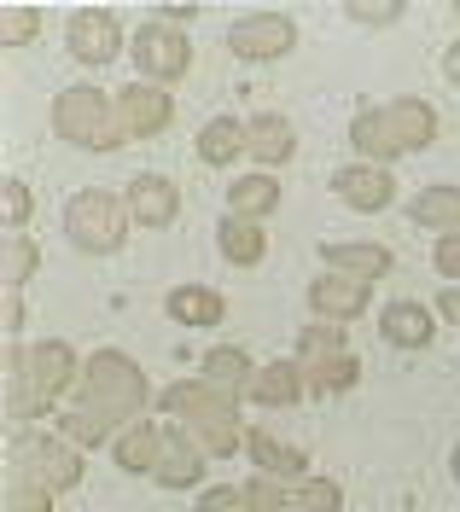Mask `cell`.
<instances>
[{"mask_svg": "<svg viewBox=\"0 0 460 512\" xmlns=\"http://www.w3.org/2000/svg\"><path fill=\"white\" fill-rule=\"evenodd\" d=\"M379 332H385V344H396V350H426L431 332H437V320H431L426 303H414V297H391V303L379 309Z\"/></svg>", "mask_w": 460, "mask_h": 512, "instance_id": "ac0fdd59", "label": "cell"}, {"mask_svg": "<svg viewBox=\"0 0 460 512\" xmlns=\"http://www.w3.org/2000/svg\"><path fill=\"white\" fill-rule=\"evenodd\" d=\"M82 448L65 443V437H18L12 431V443H6V478H30L35 489H47V495H65L82 483Z\"/></svg>", "mask_w": 460, "mask_h": 512, "instance_id": "8992f818", "label": "cell"}, {"mask_svg": "<svg viewBox=\"0 0 460 512\" xmlns=\"http://www.w3.org/2000/svg\"><path fill=\"white\" fill-rule=\"evenodd\" d=\"M239 152H245V123H239V117H216V123L198 128V158H204V163L228 169Z\"/></svg>", "mask_w": 460, "mask_h": 512, "instance_id": "83f0119b", "label": "cell"}, {"mask_svg": "<svg viewBox=\"0 0 460 512\" xmlns=\"http://www.w3.org/2000/svg\"><path fill=\"white\" fill-rule=\"evenodd\" d=\"M129 222H134L129 204L105 187H82L65 204V239L82 256H117L123 239H129Z\"/></svg>", "mask_w": 460, "mask_h": 512, "instance_id": "5b68a950", "label": "cell"}, {"mask_svg": "<svg viewBox=\"0 0 460 512\" xmlns=\"http://www.w3.org/2000/svg\"><path fill=\"white\" fill-rule=\"evenodd\" d=\"M65 47L76 64H111L123 53V24H117V12H105V6H82V12H70V30H65Z\"/></svg>", "mask_w": 460, "mask_h": 512, "instance_id": "9c48e42d", "label": "cell"}, {"mask_svg": "<svg viewBox=\"0 0 460 512\" xmlns=\"http://www.w3.org/2000/svg\"><path fill=\"white\" fill-rule=\"evenodd\" d=\"M0 373H6V425H12V431H18L24 419H35V414H47V408H53V402L30 384V373H24V350H18V344H6Z\"/></svg>", "mask_w": 460, "mask_h": 512, "instance_id": "ffe728a7", "label": "cell"}, {"mask_svg": "<svg viewBox=\"0 0 460 512\" xmlns=\"http://www.w3.org/2000/svg\"><path fill=\"white\" fill-rule=\"evenodd\" d=\"M449 472H455V478H460V448H455V454H449Z\"/></svg>", "mask_w": 460, "mask_h": 512, "instance_id": "7bdbcfd3", "label": "cell"}, {"mask_svg": "<svg viewBox=\"0 0 460 512\" xmlns=\"http://www.w3.org/2000/svg\"><path fill=\"white\" fill-rule=\"evenodd\" d=\"M164 443H169V425L140 419V425H129V431H117V437H111V460H117L123 472H158Z\"/></svg>", "mask_w": 460, "mask_h": 512, "instance_id": "d6986e66", "label": "cell"}, {"mask_svg": "<svg viewBox=\"0 0 460 512\" xmlns=\"http://www.w3.org/2000/svg\"><path fill=\"white\" fill-rule=\"evenodd\" d=\"M431 309H437V315L449 320V326H460V286H443V297H437Z\"/></svg>", "mask_w": 460, "mask_h": 512, "instance_id": "ab89813d", "label": "cell"}, {"mask_svg": "<svg viewBox=\"0 0 460 512\" xmlns=\"http://www.w3.org/2000/svg\"><path fill=\"white\" fill-rule=\"evenodd\" d=\"M321 262H327V274L362 280V286L385 280V274L396 268V256L385 251V245H350V239H327V245H321Z\"/></svg>", "mask_w": 460, "mask_h": 512, "instance_id": "9a60e30c", "label": "cell"}, {"mask_svg": "<svg viewBox=\"0 0 460 512\" xmlns=\"http://www.w3.org/2000/svg\"><path fill=\"white\" fill-rule=\"evenodd\" d=\"M402 0H350L344 6V18L356 24V30H391V24H402Z\"/></svg>", "mask_w": 460, "mask_h": 512, "instance_id": "1f68e13d", "label": "cell"}, {"mask_svg": "<svg viewBox=\"0 0 460 512\" xmlns=\"http://www.w3.org/2000/svg\"><path fill=\"white\" fill-rule=\"evenodd\" d=\"M245 402H263V408H292V402H303V367L297 361H268L263 373L245 384Z\"/></svg>", "mask_w": 460, "mask_h": 512, "instance_id": "cb8c5ba5", "label": "cell"}, {"mask_svg": "<svg viewBox=\"0 0 460 512\" xmlns=\"http://www.w3.org/2000/svg\"><path fill=\"white\" fill-rule=\"evenodd\" d=\"M198 18V6H164V12H158V24H193Z\"/></svg>", "mask_w": 460, "mask_h": 512, "instance_id": "60d3db41", "label": "cell"}, {"mask_svg": "<svg viewBox=\"0 0 460 512\" xmlns=\"http://www.w3.org/2000/svg\"><path fill=\"white\" fill-rule=\"evenodd\" d=\"M117 123L129 140H158L169 123H175V99L169 88H152V82H129L117 94Z\"/></svg>", "mask_w": 460, "mask_h": 512, "instance_id": "8fae6325", "label": "cell"}, {"mask_svg": "<svg viewBox=\"0 0 460 512\" xmlns=\"http://www.w3.org/2000/svg\"><path fill=\"white\" fill-rule=\"evenodd\" d=\"M280 210V181L274 175H233L228 181V216H245V222H263Z\"/></svg>", "mask_w": 460, "mask_h": 512, "instance_id": "7402d4cb", "label": "cell"}, {"mask_svg": "<svg viewBox=\"0 0 460 512\" xmlns=\"http://www.w3.org/2000/svg\"><path fill=\"white\" fill-rule=\"evenodd\" d=\"M245 454L257 460V472H263V478H303V472H309V454L292 448V443H280V437H268L263 425H257V431H245Z\"/></svg>", "mask_w": 460, "mask_h": 512, "instance_id": "44dd1931", "label": "cell"}, {"mask_svg": "<svg viewBox=\"0 0 460 512\" xmlns=\"http://www.w3.org/2000/svg\"><path fill=\"white\" fill-rule=\"evenodd\" d=\"M158 408H164L175 425H193V437L204 443V454H216V460L245 448V425H239V408H233L228 390H216V384L181 379V384H169L164 396H158Z\"/></svg>", "mask_w": 460, "mask_h": 512, "instance_id": "3957f363", "label": "cell"}, {"mask_svg": "<svg viewBox=\"0 0 460 512\" xmlns=\"http://www.w3.org/2000/svg\"><path fill=\"white\" fill-rule=\"evenodd\" d=\"M129 216L140 227H169L175 216H181V192H175V181L169 175H134L129 181Z\"/></svg>", "mask_w": 460, "mask_h": 512, "instance_id": "2e32d148", "label": "cell"}, {"mask_svg": "<svg viewBox=\"0 0 460 512\" xmlns=\"http://www.w3.org/2000/svg\"><path fill=\"white\" fill-rule=\"evenodd\" d=\"M198 367H204V384H216V390H233V384H251L257 379V367H251V355L222 344V350H204L198 355Z\"/></svg>", "mask_w": 460, "mask_h": 512, "instance_id": "f1b7e54d", "label": "cell"}, {"mask_svg": "<svg viewBox=\"0 0 460 512\" xmlns=\"http://www.w3.org/2000/svg\"><path fill=\"white\" fill-rule=\"evenodd\" d=\"M297 355H303V367H315V361H332V355H350V338H344V326H303V338H297Z\"/></svg>", "mask_w": 460, "mask_h": 512, "instance_id": "f546056e", "label": "cell"}, {"mask_svg": "<svg viewBox=\"0 0 460 512\" xmlns=\"http://www.w3.org/2000/svg\"><path fill=\"white\" fill-rule=\"evenodd\" d=\"M0 24H6V30H0V41H6V47H24V41H35V35H41V12L12 0V6L0 12Z\"/></svg>", "mask_w": 460, "mask_h": 512, "instance_id": "836d02e7", "label": "cell"}, {"mask_svg": "<svg viewBox=\"0 0 460 512\" xmlns=\"http://www.w3.org/2000/svg\"><path fill=\"white\" fill-rule=\"evenodd\" d=\"M70 396H76V408L59 414V437L76 448H99L111 431H129V425H140L146 408H158L152 390H146V373L123 350L88 355L82 361V384Z\"/></svg>", "mask_w": 460, "mask_h": 512, "instance_id": "6da1fadb", "label": "cell"}, {"mask_svg": "<svg viewBox=\"0 0 460 512\" xmlns=\"http://www.w3.org/2000/svg\"><path fill=\"white\" fill-rule=\"evenodd\" d=\"M245 152H251V163L263 169V175H274V169H286L297 152V128L280 117V111H263V117H251L245 123Z\"/></svg>", "mask_w": 460, "mask_h": 512, "instance_id": "4fadbf2b", "label": "cell"}, {"mask_svg": "<svg viewBox=\"0 0 460 512\" xmlns=\"http://www.w3.org/2000/svg\"><path fill=\"white\" fill-rule=\"evenodd\" d=\"M309 309L327 326H350L367 309V286L362 280H344V274H321V280H309Z\"/></svg>", "mask_w": 460, "mask_h": 512, "instance_id": "e0dca14e", "label": "cell"}, {"mask_svg": "<svg viewBox=\"0 0 460 512\" xmlns=\"http://www.w3.org/2000/svg\"><path fill=\"white\" fill-rule=\"evenodd\" d=\"M332 192H338L356 216H379V210L396 204V175L385 163H344V169H332Z\"/></svg>", "mask_w": 460, "mask_h": 512, "instance_id": "30bf717a", "label": "cell"}, {"mask_svg": "<svg viewBox=\"0 0 460 512\" xmlns=\"http://www.w3.org/2000/svg\"><path fill=\"white\" fill-rule=\"evenodd\" d=\"M0 222H6V233H24V222H30V187L18 175H6V187H0Z\"/></svg>", "mask_w": 460, "mask_h": 512, "instance_id": "e575fe53", "label": "cell"}, {"mask_svg": "<svg viewBox=\"0 0 460 512\" xmlns=\"http://www.w3.org/2000/svg\"><path fill=\"white\" fill-rule=\"evenodd\" d=\"M53 134L65 146H82V152H117L129 140L117 123V99H105L94 82H76L53 99Z\"/></svg>", "mask_w": 460, "mask_h": 512, "instance_id": "277c9868", "label": "cell"}, {"mask_svg": "<svg viewBox=\"0 0 460 512\" xmlns=\"http://www.w3.org/2000/svg\"><path fill=\"white\" fill-rule=\"evenodd\" d=\"M350 140H356L362 163H396L408 152H426L437 140V111L414 94L391 99V105H362L350 123Z\"/></svg>", "mask_w": 460, "mask_h": 512, "instance_id": "7a4b0ae2", "label": "cell"}, {"mask_svg": "<svg viewBox=\"0 0 460 512\" xmlns=\"http://www.w3.org/2000/svg\"><path fill=\"white\" fill-rule=\"evenodd\" d=\"M193 512H251V495H245V483H228V489H210V495H198Z\"/></svg>", "mask_w": 460, "mask_h": 512, "instance_id": "8d00e7d4", "label": "cell"}, {"mask_svg": "<svg viewBox=\"0 0 460 512\" xmlns=\"http://www.w3.org/2000/svg\"><path fill=\"white\" fill-rule=\"evenodd\" d=\"M204 460H210V454H204V443H198V437H187L181 425H169L164 460H158V472H152V478L164 483L169 495H181V489H198V483H204Z\"/></svg>", "mask_w": 460, "mask_h": 512, "instance_id": "5bb4252c", "label": "cell"}, {"mask_svg": "<svg viewBox=\"0 0 460 512\" xmlns=\"http://www.w3.org/2000/svg\"><path fill=\"white\" fill-rule=\"evenodd\" d=\"M129 53H134L140 82H152V88H169V82H181L193 70V41H187V30H169L158 18L129 35Z\"/></svg>", "mask_w": 460, "mask_h": 512, "instance_id": "52a82bcc", "label": "cell"}, {"mask_svg": "<svg viewBox=\"0 0 460 512\" xmlns=\"http://www.w3.org/2000/svg\"><path fill=\"white\" fill-rule=\"evenodd\" d=\"M443 76L460 88V41H449V53H443Z\"/></svg>", "mask_w": 460, "mask_h": 512, "instance_id": "b9f144b4", "label": "cell"}, {"mask_svg": "<svg viewBox=\"0 0 460 512\" xmlns=\"http://www.w3.org/2000/svg\"><path fill=\"white\" fill-rule=\"evenodd\" d=\"M338 501H344V489L332 478H303L292 489V507L297 512H338Z\"/></svg>", "mask_w": 460, "mask_h": 512, "instance_id": "d6a6232c", "label": "cell"}, {"mask_svg": "<svg viewBox=\"0 0 460 512\" xmlns=\"http://www.w3.org/2000/svg\"><path fill=\"white\" fill-rule=\"evenodd\" d=\"M0 326H6V344H12L18 326H24V297H18V291H6V315H0Z\"/></svg>", "mask_w": 460, "mask_h": 512, "instance_id": "f35d334b", "label": "cell"}, {"mask_svg": "<svg viewBox=\"0 0 460 512\" xmlns=\"http://www.w3.org/2000/svg\"><path fill=\"white\" fill-rule=\"evenodd\" d=\"M228 47L239 53V59H251V64L286 59V53L297 47V24L286 18V12H245V18H233Z\"/></svg>", "mask_w": 460, "mask_h": 512, "instance_id": "ba28073f", "label": "cell"}, {"mask_svg": "<svg viewBox=\"0 0 460 512\" xmlns=\"http://www.w3.org/2000/svg\"><path fill=\"white\" fill-rule=\"evenodd\" d=\"M431 268L443 274V286H460V233H443L437 251H431Z\"/></svg>", "mask_w": 460, "mask_h": 512, "instance_id": "74e56055", "label": "cell"}, {"mask_svg": "<svg viewBox=\"0 0 460 512\" xmlns=\"http://www.w3.org/2000/svg\"><path fill=\"white\" fill-rule=\"evenodd\" d=\"M408 216L420 227H431L437 239H443V233H460V187L437 181V187L414 192V198H408Z\"/></svg>", "mask_w": 460, "mask_h": 512, "instance_id": "d4e9b609", "label": "cell"}, {"mask_svg": "<svg viewBox=\"0 0 460 512\" xmlns=\"http://www.w3.org/2000/svg\"><path fill=\"white\" fill-rule=\"evenodd\" d=\"M24 373H30V384L47 402H65L70 390H76V350L59 344V338H47V344L24 350Z\"/></svg>", "mask_w": 460, "mask_h": 512, "instance_id": "7c38bea8", "label": "cell"}, {"mask_svg": "<svg viewBox=\"0 0 460 512\" xmlns=\"http://www.w3.org/2000/svg\"><path fill=\"white\" fill-rule=\"evenodd\" d=\"M216 245L233 268H257L268 256V227L263 222H245V216H222L216 222Z\"/></svg>", "mask_w": 460, "mask_h": 512, "instance_id": "603a6c76", "label": "cell"}, {"mask_svg": "<svg viewBox=\"0 0 460 512\" xmlns=\"http://www.w3.org/2000/svg\"><path fill=\"white\" fill-rule=\"evenodd\" d=\"M35 268H41V251H35V239L12 233V239H6V268H0V286H6V291H24V280H30Z\"/></svg>", "mask_w": 460, "mask_h": 512, "instance_id": "4dcf8cb0", "label": "cell"}, {"mask_svg": "<svg viewBox=\"0 0 460 512\" xmlns=\"http://www.w3.org/2000/svg\"><path fill=\"white\" fill-rule=\"evenodd\" d=\"M0 507H6V512H53V495H47V489H35V483H24V478H6Z\"/></svg>", "mask_w": 460, "mask_h": 512, "instance_id": "d590c367", "label": "cell"}, {"mask_svg": "<svg viewBox=\"0 0 460 512\" xmlns=\"http://www.w3.org/2000/svg\"><path fill=\"white\" fill-rule=\"evenodd\" d=\"M169 320H181V326H216V320L228 315V297L210 286H175L169 291Z\"/></svg>", "mask_w": 460, "mask_h": 512, "instance_id": "484cf974", "label": "cell"}, {"mask_svg": "<svg viewBox=\"0 0 460 512\" xmlns=\"http://www.w3.org/2000/svg\"><path fill=\"white\" fill-rule=\"evenodd\" d=\"M303 367V361H297ZM362 379V361H356V350L350 355H332V361H315V367H303V384H309V396L315 402H327V396H338V390H350V384Z\"/></svg>", "mask_w": 460, "mask_h": 512, "instance_id": "4316f807", "label": "cell"}, {"mask_svg": "<svg viewBox=\"0 0 460 512\" xmlns=\"http://www.w3.org/2000/svg\"><path fill=\"white\" fill-rule=\"evenodd\" d=\"M455 18H460V6H455Z\"/></svg>", "mask_w": 460, "mask_h": 512, "instance_id": "ee69618b", "label": "cell"}]
</instances>
